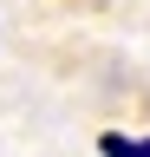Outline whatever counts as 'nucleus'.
Masks as SVG:
<instances>
[{
    "mask_svg": "<svg viewBox=\"0 0 150 157\" xmlns=\"http://www.w3.org/2000/svg\"><path fill=\"white\" fill-rule=\"evenodd\" d=\"M104 157H150V137H124V131H104L98 137Z\"/></svg>",
    "mask_w": 150,
    "mask_h": 157,
    "instance_id": "nucleus-1",
    "label": "nucleus"
}]
</instances>
